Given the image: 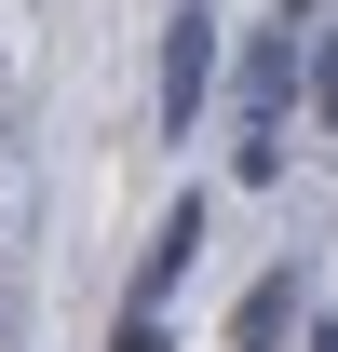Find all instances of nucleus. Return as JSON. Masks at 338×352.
<instances>
[{"mask_svg": "<svg viewBox=\"0 0 338 352\" xmlns=\"http://www.w3.org/2000/svg\"><path fill=\"white\" fill-rule=\"evenodd\" d=\"M203 95H216V14H176L163 28V135L203 122Z\"/></svg>", "mask_w": 338, "mask_h": 352, "instance_id": "f257e3e1", "label": "nucleus"}, {"mask_svg": "<svg viewBox=\"0 0 338 352\" xmlns=\"http://www.w3.org/2000/svg\"><path fill=\"white\" fill-rule=\"evenodd\" d=\"M190 258H203V190H190V204L149 230V258H135V298H122V311H163L176 285H190Z\"/></svg>", "mask_w": 338, "mask_h": 352, "instance_id": "f03ea898", "label": "nucleus"}, {"mask_svg": "<svg viewBox=\"0 0 338 352\" xmlns=\"http://www.w3.org/2000/svg\"><path fill=\"white\" fill-rule=\"evenodd\" d=\"M297 298H311L297 271H257V285H244V311H230V352H284V325H297Z\"/></svg>", "mask_w": 338, "mask_h": 352, "instance_id": "7ed1b4c3", "label": "nucleus"}, {"mask_svg": "<svg viewBox=\"0 0 338 352\" xmlns=\"http://www.w3.org/2000/svg\"><path fill=\"white\" fill-rule=\"evenodd\" d=\"M109 352H176V339H163V311H122V339H109Z\"/></svg>", "mask_w": 338, "mask_h": 352, "instance_id": "20e7f679", "label": "nucleus"}, {"mask_svg": "<svg viewBox=\"0 0 338 352\" xmlns=\"http://www.w3.org/2000/svg\"><path fill=\"white\" fill-rule=\"evenodd\" d=\"M311 95H325V122H338V41H325V54H311Z\"/></svg>", "mask_w": 338, "mask_h": 352, "instance_id": "39448f33", "label": "nucleus"}, {"mask_svg": "<svg viewBox=\"0 0 338 352\" xmlns=\"http://www.w3.org/2000/svg\"><path fill=\"white\" fill-rule=\"evenodd\" d=\"M311 352H338V325H311Z\"/></svg>", "mask_w": 338, "mask_h": 352, "instance_id": "423d86ee", "label": "nucleus"}]
</instances>
